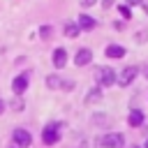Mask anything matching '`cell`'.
<instances>
[{"label": "cell", "mask_w": 148, "mask_h": 148, "mask_svg": "<svg viewBox=\"0 0 148 148\" xmlns=\"http://www.w3.org/2000/svg\"><path fill=\"white\" fill-rule=\"evenodd\" d=\"M42 139H44V143H46V146L58 143V141H60V125H58V123L46 125V127H44V132H42Z\"/></svg>", "instance_id": "cell-1"}, {"label": "cell", "mask_w": 148, "mask_h": 148, "mask_svg": "<svg viewBox=\"0 0 148 148\" xmlns=\"http://www.w3.org/2000/svg\"><path fill=\"white\" fill-rule=\"evenodd\" d=\"M99 146L102 148H123L125 146V136L120 132H113V134H104L99 139Z\"/></svg>", "instance_id": "cell-2"}, {"label": "cell", "mask_w": 148, "mask_h": 148, "mask_svg": "<svg viewBox=\"0 0 148 148\" xmlns=\"http://www.w3.org/2000/svg\"><path fill=\"white\" fill-rule=\"evenodd\" d=\"M97 83H99V86H111V83H116V72H113L111 67H99V72H97Z\"/></svg>", "instance_id": "cell-3"}, {"label": "cell", "mask_w": 148, "mask_h": 148, "mask_svg": "<svg viewBox=\"0 0 148 148\" xmlns=\"http://www.w3.org/2000/svg\"><path fill=\"white\" fill-rule=\"evenodd\" d=\"M12 139H14L16 148H28V146L32 143V136H30V132H25V130H14Z\"/></svg>", "instance_id": "cell-4"}, {"label": "cell", "mask_w": 148, "mask_h": 148, "mask_svg": "<svg viewBox=\"0 0 148 148\" xmlns=\"http://www.w3.org/2000/svg\"><path fill=\"white\" fill-rule=\"evenodd\" d=\"M139 74V69L134 67V65H130V67H125L123 69V74H120V79H118V83L120 86H130L132 81H134V76Z\"/></svg>", "instance_id": "cell-5"}, {"label": "cell", "mask_w": 148, "mask_h": 148, "mask_svg": "<svg viewBox=\"0 0 148 148\" xmlns=\"http://www.w3.org/2000/svg\"><path fill=\"white\" fill-rule=\"evenodd\" d=\"M25 88H28V76H25V74H21V76H16V79L12 81V90H14L16 95L25 92Z\"/></svg>", "instance_id": "cell-6"}, {"label": "cell", "mask_w": 148, "mask_h": 148, "mask_svg": "<svg viewBox=\"0 0 148 148\" xmlns=\"http://www.w3.org/2000/svg\"><path fill=\"white\" fill-rule=\"evenodd\" d=\"M92 60V51H88V49H81L76 56H74V62L79 65V67H83V65H88Z\"/></svg>", "instance_id": "cell-7"}, {"label": "cell", "mask_w": 148, "mask_h": 148, "mask_svg": "<svg viewBox=\"0 0 148 148\" xmlns=\"http://www.w3.org/2000/svg\"><path fill=\"white\" fill-rule=\"evenodd\" d=\"M53 65H56L58 69L67 65V51H65V49H56V51H53Z\"/></svg>", "instance_id": "cell-8"}, {"label": "cell", "mask_w": 148, "mask_h": 148, "mask_svg": "<svg viewBox=\"0 0 148 148\" xmlns=\"http://www.w3.org/2000/svg\"><path fill=\"white\" fill-rule=\"evenodd\" d=\"M76 25H79L81 30H92V28H95V18H92V16H88V14H81Z\"/></svg>", "instance_id": "cell-9"}, {"label": "cell", "mask_w": 148, "mask_h": 148, "mask_svg": "<svg viewBox=\"0 0 148 148\" xmlns=\"http://www.w3.org/2000/svg\"><path fill=\"white\" fill-rule=\"evenodd\" d=\"M127 123H130L132 127H139V125L143 123V113H141L139 109H134V111H130V116H127Z\"/></svg>", "instance_id": "cell-10"}, {"label": "cell", "mask_w": 148, "mask_h": 148, "mask_svg": "<svg viewBox=\"0 0 148 148\" xmlns=\"http://www.w3.org/2000/svg\"><path fill=\"white\" fill-rule=\"evenodd\" d=\"M106 56L109 58H123L125 56V49L118 46V44H111V46H106Z\"/></svg>", "instance_id": "cell-11"}, {"label": "cell", "mask_w": 148, "mask_h": 148, "mask_svg": "<svg viewBox=\"0 0 148 148\" xmlns=\"http://www.w3.org/2000/svg\"><path fill=\"white\" fill-rule=\"evenodd\" d=\"M97 99H102V90H99V88H92V90H88V95H86V102H88V104H92V102H97Z\"/></svg>", "instance_id": "cell-12"}, {"label": "cell", "mask_w": 148, "mask_h": 148, "mask_svg": "<svg viewBox=\"0 0 148 148\" xmlns=\"http://www.w3.org/2000/svg\"><path fill=\"white\" fill-rule=\"evenodd\" d=\"M79 32H81V28H79L76 23H67V25H65V35H67V37H79Z\"/></svg>", "instance_id": "cell-13"}, {"label": "cell", "mask_w": 148, "mask_h": 148, "mask_svg": "<svg viewBox=\"0 0 148 148\" xmlns=\"http://www.w3.org/2000/svg\"><path fill=\"white\" fill-rule=\"evenodd\" d=\"M60 83H62V81H60L58 76H53V74L46 76V86H49V88H60Z\"/></svg>", "instance_id": "cell-14"}, {"label": "cell", "mask_w": 148, "mask_h": 148, "mask_svg": "<svg viewBox=\"0 0 148 148\" xmlns=\"http://www.w3.org/2000/svg\"><path fill=\"white\" fill-rule=\"evenodd\" d=\"M51 32H53V30H51V25H42V28H39V37H42V39H49V37H51Z\"/></svg>", "instance_id": "cell-15"}, {"label": "cell", "mask_w": 148, "mask_h": 148, "mask_svg": "<svg viewBox=\"0 0 148 148\" xmlns=\"http://www.w3.org/2000/svg\"><path fill=\"white\" fill-rule=\"evenodd\" d=\"M118 12H120V16H125V18H132V9H130L127 5H123V7H118Z\"/></svg>", "instance_id": "cell-16"}, {"label": "cell", "mask_w": 148, "mask_h": 148, "mask_svg": "<svg viewBox=\"0 0 148 148\" xmlns=\"http://www.w3.org/2000/svg\"><path fill=\"white\" fill-rule=\"evenodd\" d=\"M12 109L14 111H23V99H14L12 102Z\"/></svg>", "instance_id": "cell-17"}, {"label": "cell", "mask_w": 148, "mask_h": 148, "mask_svg": "<svg viewBox=\"0 0 148 148\" xmlns=\"http://www.w3.org/2000/svg\"><path fill=\"white\" fill-rule=\"evenodd\" d=\"M95 2H97V0H81V5H83V7H90V5H95Z\"/></svg>", "instance_id": "cell-18"}, {"label": "cell", "mask_w": 148, "mask_h": 148, "mask_svg": "<svg viewBox=\"0 0 148 148\" xmlns=\"http://www.w3.org/2000/svg\"><path fill=\"white\" fill-rule=\"evenodd\" d=\"M143 0H127V5H141Z\"/></svg>", "instance_id": "cell-19"}, {"label": "cell", "mask_w": 148, "mask_h": 148, "mask_svg": "<svg viewBox=\"0 0 148 148\" xmlns=\"http://www.w3.org/2000/svg\"><path fill=\"white\" fill-rule=\"evenodd\" d=\"M143 76H146V79H148V65H146V69H143Z\"/></svg>", "instance_id": "cell-20"}, {"label": "cell", "mask_w": 148, "mask_h": 148, "mask_svg": "<svg viewBox=\"0 0 148 148\" xmlns=\"http://www.w3.org/2000/svg\"><path fill=\"white\" fill-rule=\"evenodd\" d=\"M2 109H5V104H2V99H0V111H2Z\"/></svg>", "instance_id": "cell-21"}, {"label": "cell", "mask_w": 148, "mask_h": 148, "mask_svg": "<svg viewBox=\"0 0 148 148\" xmlns=\"http://www.w3.org/2000/svg\"><path fill=\"white\" fill-rule=\"evenodd\" d=\"M146 148H148V139H146Z\"/></svg>", "instance_id": "cell-22"}, {"label": "cell", "mask_w": 148, "mask_h": 148, "mask_svg": "<svg viewBox=\"0 0 148 148\" xmlns=\"http://www.w3.org/2000/svg\"><path fill=\"white\" fill-rule=\"evenodd\" d=\"M132 148H136V146H132Z\"/></svg>", "instance_id": "cell-23"}]
</instances>
